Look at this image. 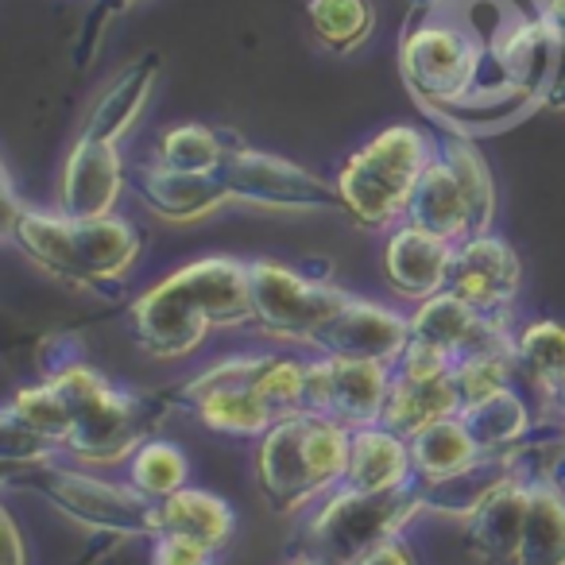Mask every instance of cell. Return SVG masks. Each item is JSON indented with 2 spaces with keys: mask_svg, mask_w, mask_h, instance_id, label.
<instances>
[{
  "mask_svg": "<svg viewBox=\"0 0 565 565\" xmlns=\"http://www.w3.org/2000/svg\"><path fill=\"white\" fill-rule=\"evenodd\" d=\"M132 338L148 356L174 361L210 338V330L252 326L248 264L205 256L174 267L151 291L132 302Z\"/></svg>",
  "mask_w": 565,
  "mask_h": 565,
  "instance_id": "cell-1",
  "label": "cell"
},
{
  "mask_svg": "<svg viewBox=\"0 0 565 565\" xmlns=\"http://www.w3.org/2000/svg\"><path fill=\"white\" fill-rule=\"evenodd\" d=\"M438 156V140L415 125H392L364 140L338 171L341 210L364 228H395L407 221V205L423 171Z\"/></svg>",
  "mask_w": 565,
  "mask_h": 565,
  "instance_id": "cell-2",
  "label": "cell"
},
{
  "mask_svg": "<svg viewBox=\"0 0 565 565\" xmlns=\"http://www.w3.org/2000/svg\"><path fill=\"white\" fill-rule=\"evenodd\" d=\"M446 4H438L430 12H415L407 32L399 35L403 82H407L411 97L423 109L469 97L480 82V71H484V47H480V40Z\"/></svg>",
  "mask_w": 565,
  "mask_h": 565,
  "instance_id": "cell-3",
  "label": "cell"
},
{
  "mask_svg": "<svg viewBox=\"0 0 565 565\" xmlns=\"http://www.w3.org/2000/svg\"><path fill=\"white\" fill-rule=\"evenodd\" d=\"M47 380L66 395L74 411V430L66 438V449L86 461H120L143 446V430L151 423L156 403L140 395L117 392L102 372H94L86 361H63L47 369Z\"/></svg>",
  "mask_w": 565,
  "mask_h": 565,
  "instance_id": "cell-4",
  "label": "cell"
},
{
  "mask_svg": "<svg viewBox=\"0 0 565 565\" xmlns=\"http://www.w3.org/2000/svg\"><path fill=\"white\" fill-rule=\"evenodd\" d=\"M423 503L418 484L392 488V492H353L338 488L333 500L310 519L307 526V554L326 557L333 565H353L372 546L395 539L399 523Z\"/></svg>",
  "mask_w": 565,
  "mask_h": 565,
  "instance_id": "cell-5",
  "label": "cell"
},
{
  "mask_svg": "<svg viewBox=\"0 0 565 565\" xmlns=\"http://www.w3.org/2000/svg\"><path fill=\"white\" fill-rule=\"evenodd\" d=\"M248 282L252 326L279 341H302V345H315V338L333 322V315L353 299L333 282L302 275L275 259H252Z\"/></svg>",
  "mask_w": 565,
  "mask_h": 565,
  "instance_id": "cell-6",
  "label": "cell"
},
{
  "mask_svg": "<svg viewBox=\"0 0 565 565\" xmlns=\"http://www.w3.org/2000/svg\"><path fill=\"white\" fill-rule=\"evenodd\" d=\"M256 376V356H228L182 384L171 403L194 411L198 423L228 438H264L279 415L267 407V399L252 384Z\"/></svg>",
  "mask_w": 565,
  "mask_h": 565,
  "instance_id": "cell-7",
  "label": "cell"
},
{
  "mask_svg": "<svg viewBox=\"0 0 565 565\" xmlns=\"http://www.w3.org/2000/svg\"><path fill=\"white\" fill-rule=\"evenodd\" d=\"M32 484L40 488L47 500H55L66 515L78 523L94 526V531L109 534H159V503L143 495L140 488H117L94 480L86 472H66V469H35Z\"/></svg>",
  "mask_w": 565,
  "mask_h": 565,
  "instance_id": "cell-8",
  "label": "cell"
},
{
  "mask_svg": "<svg viewBox=\"0 0 565 565\" xmlns=\"http://www.w3.org/2000/svg\"><path fill=\"white\" fill-rule=\"evenodd\" d=\"M233 202L264 205V210H341L338 186L291 159L267 156L256 148H236L221 171Z\"/></svg>",
  "mask_w": 565,
  "mask_h": 565,
  "instance_id": "cell-9",
  "label": "cell"
},
{
  "mask_svg": "<svg viewBox=\"0 0 565 565\" xmlns=\"http://www.w3.org/2000/svg\"><path fill=\"white\" fill-rule=\"evenodd\" d=\"M519 279H523V271H519L515 248L495 233H480L457 244L446 291L454 299H461L465 307H472L477 315L508 318L511 302L519 295Z\"/></svg>",
  "mask_w": 565,
  "mask_h": 565,
  "instance_id": "cell-10",
  "label": "cell"
},
{
  "mask_svg": "<svg viewBox=\"0 0 565 565\" xmlns=\"http://www.w3.org/2000/svg\"><path fill=\"white\" fill-rule=\"evenodd\" d=\"M411 345V318L380 307L369 299H349L333 315V322L315 338V349L322 356H341V361H376L399 364Z\"/></svg>",
  "mask_w": 565,
  "mask_h": 565,
  "instance_id": "cell-11",
  "label": "cell"
},
{
  "mask_svg": "<svg viewBox=\"0 0 565 565\" xmlns=\"http://www.w3.org/2000/svg\"><path fill=\"white\" fill-rule=\"evenodd\" d=\"M128 186V167L120 143L82 136L74 140L63 167V190H58V213L74 221L109 217Z\"/></svg>",
  "mask_w": 565,
  "mask_h": 565,
  "instance_id": "cell-12",
  "label": "cell"
},
{
  "mask_svg": "<svg viewBox=\"0 0 565 565\" xmlns=\"http://www.w3.org/2000/svg\"><path fill=\"white\" fill-rule=\"evenodd\" d=\"M457 244L446 236H434L418 225H395L387 228L384 244V275L392 282V291L411 302H426L449 287V271H454Z\"/></svg>",
  "mask_w": 565,
  "mask_h": 565,
  "instance_id": "cell-13",
  "label": "cell"
},
{
  "mask_svg": "<svg viewBox=\"0 0 565 565\" xmlns=\"http://www.w3.org/2000/svg\"><path fill=\"white\" fill-rule=\"evenodd\" d=\"M259 488L275 511L302 508L322 492L307 454V415H287L259 438Z\"/></svg>",
  "mask_w": 565,
  "mask_h": 565,
  "instance_id": "cell-14",
  "label": "cell"
},
{
  "mask_svg": "<svg viewBox=\"0 0 565 565\" xmlns=\"http://www.w3.org/2000/svg\"><path fill=\"white\" fill-rule=\"evenodd\" d=\"M128 190L163 221H198L217 205L233 202L221 174H190L163 167L156 159L128 167Z\"/></svg>",
  "mask_w": 565,
  "mask_h": 565,
  "instance_id": "cell-15",
  "label": "cell"
},
{
  "mask_svg": "<svg viewBox=\"0 0 565 565\" xmlns=\"http://www.w3.org/2000/svg\"><path fill=\"white\" fill-rule=\"evenodd\" d=\"M143 252L140 228L128 217H89L74 221V256H78V275H82V291L109 295L120 287L132 264Z\"/></svg>",
  "mask_w": 565,
  "mask_h": 565,
  "instance_id": "cell-16",
  "label": "cell"
},
{
  "mask_svg": "<svg viewBox=\"0 0 565 565\" xmlns=\"http://www.w3.org/2000/svg\"><path fill=\"white\" fill-rule=\"evenodd\" d=\"M411 441L399 438L387 426H361L353 430V449H349V469L341 488L353 492H392V488L411 484Z\"/></svg>",
  "mask_w": 565,
  "mask_h": 565,
  "instance_id": "cell-17",
  "label": "cell"
},
{
  "mask_svg": "<svg viewBox=\"0 0 565 565\" xmlns=\"http://www.w3.org/2000/svg\"><path fill=\"white\" fill-rule=\"evenodd\" d=\"M407 225H418L434 236H446V241H454V244L472 236L469 202H465L461 182H457V174L449 171V163L441 156H434V163L426 167L415 194H411Z\"/></svg>",
  "mask_w": 565,
  "mask_h": 565,
  "instance_id": "cell-18",
  "label": "cell"
},
{
  "mask_svg": "<svg viewBox=\"0 0 565 565\" xmlns=\"http://www.w3.org/2000/svg\"><path fill=\"white\" fill-rule=\"evenodd\" d=\"M461 415V392H457L454 376H438V380H415V376H399L392 380V395H387V407L380 426L395 430L399 438H415L426 426L441 423V418Z\"/></svg>",
  "mask_w": 565,
  "mask_h": 565,
  "instance_id": "cell-19",
  "label": "cell"
},
{
  "mask_svg": "<svg viewBox=\"0 0 565 565\" xmlns=\"http://www.w3.org/2000/svg\"><path fill=\"white\" fill-rule=\"evenodd\" d=\"M156 78H159V55H140L132 66H125L94 102L86 125H82V136L120 143V136L136 125V117H140L143 105H148Z\"/></svg>",
  "mask_w": 565,
  "mask_h": 565,
  "instance_id": "cell-20",
  "label": "cell"
},
{
  "mask_svg": "<svg viewBox=\"0 0 565 565\" xmlns=\"http://www.w3.org/2000/svg\"><path fill=\"white\" fill-rule=\"evenodd\" d=\"M534 105H542L534 94L508 86V89H472V94L461 97V102L434 105V109H426V113H434L441 125H449V132L488 136V132H500V128L515 125V120L526 117Z\"/></svg>",
  "mask_w": 565,
  "mask_h": 565,
  "instance_id": "cell-21",
  "label": "cell"
},
{
  "mask_svg": "<svg viewBox=\"0 0 565 565\" xmlns=\"http://www.w3.org/2000/svg\"><path fill=\"white\" fill-rule=\"evenodd\" d=\"M236 148H244L241 136H233L228 128H213V125H174L159 136L156 143V163L174 167V171H190V174H221Z\"/></svg>",
  "mask_w": 565,
  "mask_h": 565,
  "instance_id": "cell-22",
  "label": "cell"
},
{
  "mask_svg": "<svg viewBox=\"0 0 565 565\" xmlns=\"http://www.w3.org/2000/svg\"><path fill=\"white\" fill-rule=\"evenodd\" d=\"M159 534H186V539H198L205 546L221 550L228 546L236 531V515L221 495L202 492V488H182V492L159 500Z\"/></svg>",
  "mask_w": 565,
  "mask_h": 565,
  "instance_id": "cell-23",
  "label": "cell"
},
{
  "mask_svg": "<svg viewBox=\"0 0 565 565\" xmlns=\"http://www.w3.org/2000/svg\"><path fill=\"white\" fill-rule=\"evenodd\" d=\"M515 364L519 380L534 384L542 395L565 403V326L531 322L515 333Z\"/></svg>",
  "mask_w": 565,
  "mask_h": 565,
  "instance_id": "cell-24",
  "label": "cell"
},
{
  "mask_svg": "<svg viewBox=\"0 0 565 565\" xmlns=\"http://www.w3.org/2000/svg\"><path fill=\"white\" fill-rule=\"evenodd\" d=\"M519 565H565V495L554 484H531Z\"/></svg>",
  "mask_w": 565,
  "mask_h": 565,
  "instance_id": "cell-25",
  "label": "cell"
},
{
  "mask_svg": "<svg viewBox=\"0 0 565 565\" xmlns=\"http://www.w3.org/2000/svg\"><path fill=\"white\" fill-rule=\"evenodd\" d=\"M461 418H465V426H469L480 454H503V449L519 446V441L531 434L526 403L515 387H503V392L472 403V407L461 411Z\"/></svg>",
  "mask_w": 565,
  "mask_h": 565,
  "instance_id": "cell-26",
  "label": "cell"
},
{
  "mask_svg": "<svg viewBox=\"0 0 565 565\" xmlns=\"http://www.w3.org/2000/svg\"><path fill=\"white\" fill-rule=\"evenodd\" d=\"M307 20L330 55H353L376 32L372 0H307Z\"/></svg>",
  "mask_w": 565,
  "mask_h": 565,
  "instance_id": "cell-27",
  "label": "cell"
},
{
  "mask_svg": "<svg viewBox=\"0 0 565 565\" xmlns=\"http://www.w3.org/2000/svg\"><path fill=\"white\" fill-rule=\"evenodd\" d=\"M438 156L449 163V171L461 182V194L469 202V217H472V236L492 233V217H495V186H492V171L480 159V151L472 148L469 136L461 132H446L438 136Z\"/></svg>",
  "mask_w": 565,
  "mask_h": 565,
  "instance_id": "cell-28",
  "label": "cell"
},
{
  "mask_svg": "<svg viewBox=\"0 0 565 565\" xmlns=\"http://www.w3.org/2000/svg\"><path fill=\"white\" fill-rule=\"evenodd\" d=\"M4 423L20 426V430L66 449V438H71V430H74V411H71V403H66V395L58 392L51 380H43V384L20 387V392L12 395L9 411H4Z\"/></svg>",
  "mask_w": 565,
  "mask_h": 565,
  "instance_id": "cell-29",
  "label": "cell"
},
{
  "mask_svg": "<svg viewBox=\"0 0 565 565\" xmlns=\"http://www.w3.org/2000/svg\"><path fill=\"white\" fill-rule=\"evenodd\" d=\"M472 457H480V449H477V441H472L461 415L441 418V423L426 426L423 434L411 438V461H415L423 480L449 477V472H457L461 465H469Z\"/></svg>",
  "mask_w": 565,
  "mask_h": 565,
  "instance_id": "cell-30",
  "label": "cell"
},
{
  "mask_svg": "<svg viewBox=\"0 0 565 565\" xmlns=\"http://www.w3.org/2000/svg\"><path fill=\"white\" fill-rule=\"evenodd\" d=\"M307 372L310 361H299V356L287 353H267L256 356V392L267 399V407L279 418L287 415H307Z\"/></svg>",
  "mask_w": 565,
  "mask_h": 565,
  "instance_id": "cell-31",
  "label": "cell"
},
{
  "mask_svg": "<svg viewBox=\"0 0 565 565\" xmlns=\"http://www.w3.org/2000/svg\"><path fill=\"white\" fill-rule=\"evenodd\" d=\"M128 472H132V488H140L151 500H167L186 484V457L171 441H143L132 454Z\"/></svg>",
  "mask_w": 565,
  "mask_h": 565,
  "instance_id": "cell-32",
  "label": "cell"
},
{
  "mask_svg": "<svg viewBox=\"0 0 565 565\" xmlns=\"http://www.w3.org/2000/svg\"><path fill=\"white\" fill-rule=\"evenodd\" d=\"M213 554L217 550L205 546L198 539H186V534H156V550H151V562L156 565H213Z\"/></svg>",
  "mask_w": 565,
  "mask_h": 565,
  "instance_id": "cell-33",
  "label": "cell"
},
{
  "mask_svg": "<svg viewBox=\"0 0 565 565\" xmlns=\"http://www.w3.org/2000/svg\"><path fill=\"white\" fill-rule=\"evenodd\" d=\"M353 565H415V557H411V550L403 546L399 539H387V542H380V546H372L369 554Z\"/></svg>",
  "mask_w": 565,
  "mask_h": 565,
  "instance_id": "cell-34",
  "label": "cell"
},
{
  "mask_svg": "<svg viewBox=\"0 0 565 565\" xmlns=\"http://www.w3.org/2000/svg\"><path fill=\"white\" fill-rule=\"evenodd\" d=\"M542 105H550V109H565V43L562 40H557V58H554V71H550Z\"/></svg>",
  "mask_w": 565,
  "mask_h": 565,
  "instance_id": "cell-35",
  "label": "cell"
},
{
  "mask_svg": "<svg viewBox=\"0 0 565 565\" xmlns=\"http://www.w3.org/2000/svg\"><path fill=\"white\" fill-rule=\"evenodd\" d=\"M539 17L546 20V28L565 43V0H539Z\"/></svg>",
  "mask_w": 565,
  "mask_h": 565,
  "instance_id": "cell-36",
  "label": "cell"
},
{
  "mask_svg": "<svg viewBox=\"0 0 565 565\" xmlns=\"http://www.w3.org/2000/svg\"><path fill=\"white\" fill-rule=\"evenodd\" d=\"M4 565H24V546H20V531L9 511H4Z\"/></svg>",
  "mask_w": 565,
  "mask_h": 565,
  "instance_id": "cell-37",
  "label": "cell"
},
{
  "mask_svg": "<svg viewBox=\"0 0 565 565\" xmlns=\"http://www.w3.org/2000/svg\"><path fill=\"white\" fill-rule=\"evenodd\" d=\"M132 0H102V12L97 17H113V12H120V9H128Z\"/></svg>",
  "mask_w": 565,
  "mask_h": 565,
  "instance_id": "cell-38",
  "label": "cell"
},
{
  "mask_svg": "<svg viewBox=\"0 0 565 565\" xmlns=\"http://www.w3.org/2000/svg\"><path fill=\"white\" fill-rule=\"evenodd\" d=\"M295 565H333V562H326V557H315V554H307L302 562H295Z\"/></svg>",
  "mask_w": 565,
  "mask_h": 565,
  "instance_id": "cell-39",
  "label": "cell"
}]
</instances>
